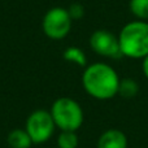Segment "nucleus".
Instances as JSON below:
<instances>
[{
	"instance_id": "obj_3",
	"label": "nucleus",
	"mask_w": 148,
	"mask_h": 148,
	"mask_svg": "<svg viewBox=\"0 0 148 148\" xmlns=\"http://www.w3.org/2000/svg\"><path fill=\"white\" fill-rule=\"evenodd\" d=\"M51 116L61 131H77L84 120L81 104L72 97H59L51 107Z\"/></svg>"
},
{
	"instance_id": "obj_7",
	"label": "nucleus",
	"mask_w": 148,
	"mask_h": 148,
	"mask_svg": "<svg viewBox=\"0 0 148 148\" xmlns=\"http://www.w3.org/2000/svg\"><path fill=\"white\" fill-rule=\"evenodd\" d=\"M96 148H129L127 136L118 129H109L99 136Z\"/></svg>"
},
{
	"instance_id": "obj_9",
	"label": "nucleus",
	"mask_w": 148,
	"mask_h": 148,
	"mask_svg": "<svg viewBox=\"0 0 148 148\" xmlns=\"http://www.w3.org/2000/svg\"><path fill=\"white\" fill-rule=\"evenodd\" d=\"M65 61L73 62V64L78 65V66L86 68L87 66V57L84 55V52L78 47H68L62 53Z\"/></svg>"
},
{
	"instance_id": "obj_1",
	"label": "nucleus",
	"mask_w": 148,
	"mask_h": 148,
	"mask_svg": "<svg viewBox=\"0 0 148 148\" xmlns=\"http://www.w3.org/2000/svg\"><path fill=\"white\" fill-rule=\"evenodd\" d=\"M120 81L117 72L105 62L87 65L82 74L84 91L97 100H109L118 95Z\"/></svg>"
},
{
	"instance_id": "obj_8",
	"label": "nucleus",
	"mask_w": 148,
	"mask_h": 148,
	"mask_svg": "<svg viewBox=\"0 0 148 148\" xmlns=\"http://www.w3.org/2000/svg\"><path fill=\"white\" fill-rule=\"evenodd\" d=\"M7 142L10 148H30L33 140L25 129H14L8 134Z\"/></svg>"
},
{
	"instance_id": "obj_14",
	"label": "nucleus",
	"mask_w": 148,
	"mask_h": 148,
	"mask_svg": "<svg viewBox=\"0 0 148 148\" xmlns=\"http://www.w3.org/2000/svg\"><path fill=\"white\" fill-rule=\"evenodd\" d=\"M142 70H143L144 77L148 79V55L143 59V64H142Z\"/></svg>"
},
{
	"instance_id": "obj_6",
	"label": "nucleus",
	"mask_w": 148,
	"mask_h": 148,
	"mask_svg": "<svg viewBox=\"0 0 148 148\" xmlns=\"http://www.w3.org/2000/svg\"><path fill=\"white\" fill-rule=\"evenodd\" d=\"M90 47L95 53L103 57H109V59L122 57L118 36H116L109 30L100 29V30L94 31L90 36Z\"/></svg>"
},
{
	"instance_id": "obj_13",
	"label": "nucleus",
	"mask_w": 148,
	"mask_h": 148,
	"mask_svg": "<svg viewBox=\"0 0 148 148\" xmlns=\"http://www.w3.org/2000/svg\"><path fill=\"white\" fill-rule=\"evenodd\" d=\"M68 12H69L70 17H72V20H81L82 17L84 16V8L82 4H79V3H74L72 4L69 8H68Z\"/></svg>"
},
{
	"instance_id": "obj_2",
	"label": "nucleus",
	"mask_w": 148,
	"mask_h": 148,
	"mask_svg": "<svg viewBox=\"0 0 148 148\" xmlns=\"http://www.w3.org/2000/svg\"><path fill=\"white\" fill-rule=\"evenodd\" d=\"M118 43L122 56L143 60L148 55V22L136 20L126 23L118 34Z\"/></svg>"
},
{
	"instance_id": "obj_11",
	"label": "nucleus",
	"mask_w": 148,
	"mask_h": 148,
	"mask_svg": "<svg viewBox=\"0 0 148 148\" xmlns=\"http://www.w3.org/2000/svg\"><path fill=\"white\" fill-rule=\"evenodd\" d=\"M79 139L77 131H61L57 136V147L59 148H77Z\"/></svg>"
},
{
	"instance_id": "obj_10",
	"label": "nucleus",
	"mask_w": 148,
	"mask_h": 148,
	"mask_svg": "<svg viewBox=\"0 0 148 148\" xmlns=\"http://www.w3.org/2000/svg\"><path fill=\"white\" fill-rule=\"evenodd\" d=\"M139 92V84L135 79L133 78H123L120 81L118 86V95L125 99H131L135 97Z\"/></svg>"
},
{
	"instance_id": "obj_12",
	"label": "nucleus",
	"mask_w": 148,
	"mask_h": 148,
	"mask_svg": "<svg viewBox=\"0 0 148 148\" xmlns=\"http://www.w3.org/2000/svg\"><path fill=\"white\" fill-rule=\"evenodd\" d=\"M129 7L138 20L148 21V0H130Z\"/></svg>"
},
{
	"instance_id": "obj_4",
	"label": "nucleus",
	"mask_w": 148,
	"mask_h": 148,
	"mask_svg": "<svg viewBox=\"0 0 148 148\" xmlns=\"http://www.w3.org/2000/svg\"><path fill=\"white\" fill-rule=\"evenodd\" d=\"M73 20L68 9L61 7H55L47 10L42 21V29L49 39L60 40L68 36L72 30Z\"/></svg>"
},
{
	"instance_id": "obj_5",
	"label": "nucleus",
	"mask_w": 148,
	"mask_h": 148,
	"mask_svg": "<svg viewBox=\"0 0 148 148\" xmlns=\"http://www.w3.org/2000/svg\"><path fill=\"white\" fill-rule=\"evenodd\" d=\"M56 129L51 112L44 109H38L30 113L25 123V130L33 140V144L46 143Z\"/></svg>"
}]
</instances>
